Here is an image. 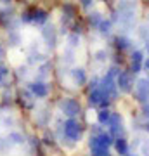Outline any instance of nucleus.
I'll return each instance as SVG.
<instances>
[{"mask_svg": "<svg viewBox=\"0 0 149 156\" xmlns=\"http://www.w3.org/2000/svg\"><path fill=\"white\" fill-rule=\"evenodd\" d=\"M88 146H90L92 154H97V156L109 154V147L113 146V135L106 134V132H97V134L90 137Z\"/></svg>", "mask_w": 149, "mask_h": 156, "instance_id": "f257e3e1", "label": "nucleus"}, {"mask_svg": "<svg viewBox=\"0 0 149 156\" xmlns=\"http://www.w3.org/2000/svg\"><path fill=\"white\" fill-rule=\"evenodd\" d=\"M113 76H115V69H111V71L99 82V85H97L108 99H115L116 94H118V85H116V82H115Z\"/></svg>", "mask_w": 149, "mask_h": 156, "instance_id": "f03ea898", "label": "nucleus"}, {"mask_svg": "<svg viewBox=\"0 0 149 156\" xmlns=\"http://www.w3.org/2000/svg\"><path fill=\"white\" fill-rule=\"evenodd\" d=\"M64 135L68 140H73V142H76L82 137V125L78 120H75V116L68 118L64 122Z\"/></svg>", "mask_w": 149, "mask_h": 156, "instance_id": "7ed1b4c3", "label": "nucleus"}, {"mask_svg": "<svg viewBox=\"0 0 149 156\" xmlns=\"http://www.w3.org/2000/svg\"><path fill=\"white\" fill-rule=\"evenodd\" d=\"M59 108H61V111L66 115V116H78L80 113H82V108H80V102L75 99H69V97H66V99L61 101V104H59Z\"/></svg>", "mask_w": 149, "mask_h": 156, "instance_id": "20e7f679", "label": "nucleus"}, {"mask_svg": "<svg viewBox=\"0 0 149 156\" xmlns=\"http://www.w3.org/2000/svg\"><path fill=\"white\" fill-rule=\"evenodd\" d=\"M116 85L122 92H132L133 89V76L130 71H120L118 76H116Z\"/></svg>", "mask_w": 149, "mask_h": 156, "instance_id": "39448f33", "label": "nucleus"}, {"mask_svg": "<svg viewBox=\"0 0 149 156\" xmlns=\"http://www.w3.org/2000/svg\"><path fill=\"white\" fill-rule=\"evenodd\" d=\"M88 102H90V106H94V108H108L109 99L102 94V90L99 87H95V89L90 90V99H88Z\"/></svg>", "mask_w": 149, "mask_h": 156, "instance_id": "423d86ee", "label": "nucleus"}, {"mask_svg": "<svg viewBox=\"0 0 149 156\" xmlns=\"http://www.w3.org/2000/svg\"><path fill=\"white\" fill-rule=\"evenodd\" d=\"M108 127H109V134L115 135V137H120L123 132V120L118 113H111V118L108 122Z\"/></svg>", "mask_w": 149, "mask_h": 156, "instance_id": "0eeeda50", "label": "nucleus"}, {"mask_svg": "<svg viewBox=\"0 0 149 156\" xmlns=\"http://www.w3.org/2000/svg\"><path fill=\"white\" fill-rule=\"evenodd\" d=\"M23 19L24 21H31L35 24H44L47 21V12L42 11V9H33L31 12H24Z\"/></svg>", "mask_w": 149, "mask_h": 156, "instance_id": "6e6552de", "label": "nucleus"}, {"mask_svg": "<svg viewBox=\"0 0 149 156\" xmlns=\"http://www.w3.org/2000/svg\"><path fill=\"white\" fill-rule=\"evenodd\" d=\"M30 90H31V94L35 97H40V99L49 95V85L44 83V82H33L30 85Z\"/></svg>", "mask_w": 149, "mask_h": 156, "instance_id": "1a4fd4ad", "label": "nucleus"}, {"mask_svg": "<svg viewBox=\"0 0 149 156\" xmlns=\"http://www.w3.org/2000/svg\"><path fill=\"white\" fill-rule=\"evenodd\" d=\"M137 97L142 102H149V80H139L137 82Z\"/></svg>", "mask_w": 149, "mask_h": 156, "instance_id": "9d476101", "label": "nucleus"}, {"mask_svg": "<svg viewBox=\"0 0 149 156\" xmlns=\"http://www.w3.org/2000/svg\"><path fill=\"white\" fill-rule=\"evenodd\" d=\"M144 64V54L140 50H135L132 54V73H139Z\"/></svg>", "mask_w": 149, "mask_h": 156, "instance_id": "9b49d317", "label": "nucleus"}, {"mask_svg": "<svg viewBox=\"0 0 149 156\" xmlns=\"http://www.w3.org/2000/svg\"><path fill=\"white\" fill-rule=\"evenodd\" d=\"M71 76H73V80H75L76 85H83L87 82V75H85V69L83 68H75L71 71Z\"/></svg>", "mask_w": 149, "mask_h": 156, "instance_id": "f8f14e48", "label": "nucleus"}, {"mask_svg": "<svg viewBox=\"0 0 149 156\" xmlns=\"http://www.w3.org/2000/svg\"><path fill=\"white\" fill-rule=\"evenodd\" d=\"M113 144H115V149L118 151L120 154H127L128 153V144L123 137H116V139L113 140Z\"/></svg>", "mask_w": 149, "mask_h": 156, "instance_id": "ddd939ff", "label": "nucleus"}, {"mask_svg": "<svg viewBox=\"0 0 149 156\" xmlns=\"http://www.w3.org/2000/svg\"><path fill=\"white\" fill-rule=\"evenodd\" d=\"M109 118H111V111H109V109H108V108H101V111L97 113V122H99L101 125H108Z\"/></svg>", "mask_w": 149, "mask_h": 156, "instance_id": "4468645a", "label": "nucleus"}, {"mask_svg": "<svg viewBox=\"0 0 149 156\" xmlns=\"http://www.w3.org/2000/svg\"><path fill=\"white\" fill-rule=\"evenodd\" d=\"M97 28L102 35H108L111 31V21H104V19H101V23L97 24Z\"/></svg>", "mask_w": 149, "mask_h": 156, "instance_id": "2eb2a0df", "label": "nucleus"}, {"mask_svg": "<svg viewBox=\"0 0 149 156\" xmlns=\"http://www.w3.org/2000/svg\"><path fill=\"white\" fill-rule=\"evenodd\" d=\"M116 45H118V49H122V50L130 49V40L125 38V37H118L116 38Z\"/></svg>", "mask_w": 149, "mask_h": 156, "instance_id": "dca6fc26", "label": "nucleus"}, {"mask_svg": "<svg viewBox=\"0 0 149 156\" xmlns=\"http://www.w3.org/2000/svg\"><path fill=\"white\" fill-rule=\"evenodd\" d=\"M101 19H102V16H101L99 12H92V14L88 16V21H90L92 26H97V24L101 23Z\"/></svg>", "mask_w": 149, "mask_h": 156, "instance_id": "f3484780", "label": "nucleus"}, {"mask_svg": "<svg viewBox=\"0 0 149 156\" xmlns=\"http://www.w3.org/2000/svg\"><path fill=\"white\" fill-rule=\"evenodd\" d=\"M44 37L54 44V28H52V26H50V28H49V26H47V28H44Z\"/></svg>", "mask_w": 149, "mask_h": 156, "instance_id": "a211bd4d", "label": "nucleus"}, {"mask_svg": "<svg viewBox=\"0 0 149 156\" xmlns=\"http://www.w3.org/2000/svg\"><path fill=\"white\" fill-rule=\"evenodd\" d=\"M68 42H69V47H78L80 38H78V35H71V37H68Z\"/></svg>", "mask_w": 149, "mask_h": 156, "instance_id": "6ab92c4d", "label": "nucleus"}, {"mask_svg": "<svg viewBox=\"0 0 149 156\" xmlns=\"http://www.w3.org/2000/svg\"><path fill=\"white\" fill-rule=\"evenodd\" d=\"M78 2H80V4H82L83 7H87V9H88V7L94 5V0H78Z\"/></svg>", "mask_w": 149, "mask_h": 156, "instance_id": "aec40b11", "label": "nucleus"}, {"mask_svg": "<svg viewBox=\"0 0 149 156\" xmlns=\"http://www.w3.org/2000/svg\"><path fill=\"white\" fill-rule=\"evenodd\" d=\"M4 76H5V69L2 68V69H0V85H2V80H4Z\"/></svg>", "mask_w": 149, "mask_h": 156, "instance_id": "412c9836", "label": "nucleus"}, {"mask_svg": "<svg viewBox=\"0 0 149 156\" xmlns=\"http://www.w3.org/2000/svg\"><path fill=\"white\" fill-rule=\"evenodd\" d=\"M142 66H144V68H146V69L149 71V57H147V59H144V64H142Z\"/></svg>", "mask_w": 149, "mask_h": 156, "instance_id": "4be33fe9", "label": "nucleus"}, {"mask_svg": "<svg viewBox=\"0 0 149 156\" xmlns=\"http://www.w3.org/2000/svg\"><path fill=\"white\" fill-rule=\"evenodd\" d=\"M2 57H4V49L0 47V59H2Z\"/></svg>", "mask_w": 149, "mask_h": 156, "instance_id": "5701e85b", "label": "nucleus"}, {"mask_svg": "<svg viewBox=\"0 0 149 156\" xmlns=\"http://www.w3.org/2000/svg\"><path fill=\"white\" fill-rule=\"evenodd\" d=\"M147 2H149V0H147Z\"/></svg>", "mask_w": 149, "mask_h": 156, "instance_id": "b1692460", "label": "nucleus"}]
</instances>
